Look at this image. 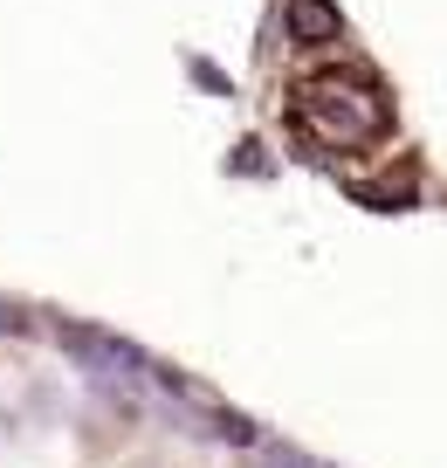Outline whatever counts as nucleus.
<instances>
[{
	"instance_id": "obj_1",
	"label": "nucleus",
	"mask_w": 447,
	"mask_h": 468,
	"mask_svg": "<svg viewBox=\"0 0 447 468\" xmlns=\"http://www.w3.org/2000/svg\"><path fill=\"white\" fill-rule=\"evenodd\" d=\"M296 117L331 145H372L386 132V97L365 76H310L296 90Z\"/></svg>"
},
{
	"instance_id": "obj_2",
	"label": "nucleus",
	"mask_w": 447,
	"mask_h": 468,
	"mask_svg": "<svg viewBox=\"0 0 447 468\" xmlns=\"http://www.w3.org/2000/svg\"><path fill=\"white\" fill-rule=\"evenodd\" d=\"M289 28L303 35V42H324V35H337V21H331L324 0H296V7H289Z\"/></svg>"
}]
</instances>
